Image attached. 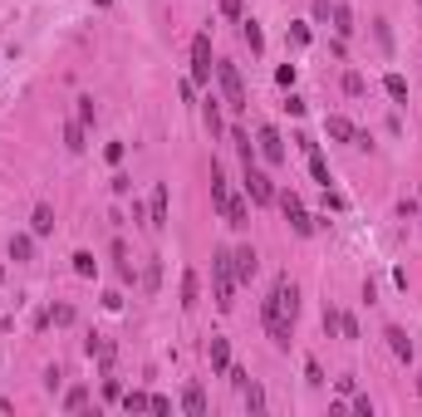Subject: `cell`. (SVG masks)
Returning a JSON list of instances; mask_svg holds the SVG:
<instances>
[{"instance_id": "cell-1", "label": "cell", "mask_w": 422, "mask_h": 417, "mask_svg": "<svg viewBox=\"0 0 422 417\" xmlns=\"http://www.w3.org/2000/svg\"><path fill=\"white\" fill-rule=\"evenodd\" d=\"M295 319H300V290H295L290 275H280V280L270 285L266 304H260V324H266V334H270L275 349H290V339H295Z\"/></svg>"}, {"instance_id": "cell-2", "label": "cell", "mask_w": 422, "mask_h": 417, "mask_svg": "<svg viewBox=\"0 0 422 417\" xmlns=\"http://www.w3.org/2000/svg\"><path fill=\"white\" fill-rule=\"evenodd\" d=\"M211 285H217V309L221 315H231L236 309V260H231V250H217L211 255Z\"/></svg>"}, {"instance_id": "cell-3", "label": "cell", "mask_w": 422, "mask_h": 417, "mask_svg": "<svg viewBox=\"0 0 422 417\" xmlns=\"http://www.w3.org/2000/svg\"><path fill=\"white\" fill-rule=\"evenodd\" d=\"M275 201H280V212H285V221H290V231H295V236H314V216L304 212L300 192H275Z\"/></svg>"}, {"instance_id": "cell-4", "label": "cell", "mask_w": 422, "mask_h": 417, "mask_svg": "<svg viewBox=\"0 0 422 417\" xmlns=\"http://www.w3.org/2000/svg\"><path fill=\"white\" fill-rule=\"evenodd\" d=\"M217 84H221V93H226V109H246V84H241V69L231 64V59H217Z\"/></svg>"}, {"instance_id": "cell-5", "label": "cell", "mask_w": 422, "mask_h": 417, "mask_svg": "<svg viewBox=\"0 0 422 417\" xmlns=\"http://www.w3.org/2000/svg\"><path fill=\"white\" fill-rule=\"evenodd\" d=\"M211 74H217V64H211V35L201 30L192 39V84H211Z\"/></svg>"}, {"instance_id": "cell-6", "label": "cell", "mask_w": 422, "mask_h": 417, "mask_svg": "<svg viewBox=\"0 0 422 417\" xmlns=\"http://www.w3.org/2000/svg\"><path fill=\"white\" fill-rule=\"evenodd\" d=\"M246 196H250L255 206H270V201H275V182H270L266 172L255 167V158L246 163Z\"/></svg>"}, {"instance_id": "cell-7", "label": "cell", "mask_w": 422, "mask_h": 417, "mask_svg": "<svg viewBox=\"0 0 422 417\" xmlns=\"http://www.w3.org/2000/svg\"><path fill=\"white\" fill-rule=\"evenodd\" d=\"M255 152H260V158H266L270 167H280V163H285V138H280L270 123H260V133H255Z\"/></svg>"}, {"instance_id": "cell-8", "label": "cell", "mask_w": 422, "mask_h": 417, "mask_svg": "<svg viewBox=\"0 0 422 417\" xmlns=\"http://www.w3.org/2000/svg\"><path fill=\"white\" fill-rule=\"evenodd\" d=\"M147 226L152 231H167V187L163 182H157L152 196H147Z\"/></svg>"}, {"instance_id": "cell-9", "label": "cell", "mask_w": 422, "mask_h": 417, "mask_svg": "<svg viewBox=\"0 0 422 417\" xmlns=\"http://www.w3.org/2000/svg\"><path fill=\"white\" fill-rule=\"evenodd\" d=\"M206 358H211V373H226V369H231V344H226L221 334H211V344H206Z\"/></svg>"}, {"instance_id": "cell-10", "label": "cell", "mask_w": 422, "mask_h": 417, "mask_svg": "<svg viewBox=\"0 0 422 417\" xmlns=\"http://www.w3.org/2000/svg\"><path fill=\"white\" fill-rule=\"evenodd\" d=\"M231 260H236V280H255V270H260V255H255V245L231 250Z\"/></svg>"}, {"instance_id": "cell-11", "label": "cell", "mask_w": 422, "mask_h": 417, "mask_svg": "<svg viewBox=\"0 0 422 417\" xmlns=\"http://www.w3.org/2000/svg\"><path fill=\"white\" fill-rule=\"evenodd\" d=\"M383 339H388V349L403 358V363H412V339H407V329H398V324H388L383 329Z\"/></svg>"}, {"instance_id": "cell-12", "label": "cell", "mask_w": 422, "mask_h": 417, "mask_svg": "<svg viewBox=\"0 0 422 417\" xmlns=\"http://www.w3.org/2000/svg\"><path fill=\"white\" fill-rule=\"evenodd\" d=\"M221 216H226V226H250V206H246V196H231L226 206H221Z\"/></svg>"}, {"instance_id": "cell-13", "label": "cell", "mask_w": 422, "mask_h": 417, "mask_svg": "<svg viewBox=\"0 0 422 417\" xmlns=\"http://www.w3.org/2000/svg\"><path fill=\"white\" fill-rule=\"evenodd\" d=\"M324 133H329L334 142H358V128H354L349 118H339V113H334V118H324Z\"/></svg>"}, {"instance_id": "cell-14", "label": "cell", "mask_w": 422, "mask_h": 417, "mask_svg": "<svg viewBox=\"0 0 422 417\" xmlns=\"http://www.w3.org/2000/svg\"><path fill=\"white\" fill-rule=\"evenodd\" d=\"M241 39L250 44V55H260V49H266V30H260V20L241 15Z\"/></svg>"}, {"instance_id": "cell-15", "label": "cell", "mask_w": 422, "mask_h": 417, "mask_svg": "<svg viewBox=\"0 0 422 417\" xmlns=\"http://www.w3.org/2000/svg\"><path fill=\"white\" fill-rule=\"evenodd\" d=\"M196 299H201V275L182 270V309H196Z\"/></svg>"}, {"instance_id": "cell-16", "label": "cell", "mask_w": 422, "mask_h": 417, "mask_svg": "<svg viewBox=\"0 0 422 417\" xmlns=\"http://www.w3.org/2000/svg\"><path fill=\"white\" fill-rule=\"evenodd\" d=\"M226 201H231V192H226V172H221L217 163H211V206H217V212H221Z\"/></svg>"}, {"instance_id": "cell-17", "label": "cell", "mask_w": 422, "mask_h": 417, "mask_svg": "<svg viewBox=\"0 0 422 417\" xmlns=\"http://www.w3.org/2000/svg\"><path fill=\"white\" fill-rule=\"evenodd\" d=\"M30 231H35V236H49V231H55V206H35Z\"/></svg>"}, {"instance_id": "cell-18", "label": "cell", "mask_w": 422, "mask_h": 417, "mask_svg": "<svg viewBox=\"0 0 422 417\" xmlns=\"http://www.w3.org/2000/svg\"><path fill=\"white\" fill-rule=\"evenodd\" d=\"M30 255H35V231L30 236H10V260H15V266H25Z\"/></svg>"}, {"instance_id": "cell-19", "label": "cell", "mask_w": 422, "mask_h": 417, "mask_svg": "<svg viewBox=\"0 0 422 417\" xmlns=\"http://www.w3.org/2000/svg\"><path fill=\"white\" fill-rule=\"evenodd\" d=\"M182 407H187L192 417H201V412H206V393H201V383H187V393H182Z\"/></svg>"}, {"instance_id": "cell-20", "label": "cell", "mask_w": 422, "mask_h": 417, "mask_svg": "<svg viewBox=\"0 0 422 417\" xmlns=\"http://www.w3.org/2000/svg\"><path fill=\"white\" fill-rule=\"evenodd\" d=\"M201 118H206L211 138H217V133H221V98H211V93H206V103H201Z\"/></svg>"}, {"instance_id": "cell-21", "label": "cell", "mask_w": 422, "mask_h": 417, "mask_svg": "<svg viewBox=\"0 0 422 417\" xmlns=\"http://www.w3.org/2000/svg\"><path fill=\"white\" fill-rule=\"evenodd\" d=\"M84 353H89V358H98V363H103V369H109V363H113V344H103L98 334H93V339L84 344Z\"/></svg>"}, {"instance_id": "cell-22", "label": "cell", "mask_w": 422, "mask_h": 417, "mask_svg": "<svg viewBox=\"0 0 422 417\" xmlns=\"http://www.w3.org/2000/svg\"><path fill=\"white\" fill-rule=\"evenodd\" d=\"M334 35H339V39L354 35V10H349V6H334Z\"/></svg>"}, {"instance_id": "cell-23", "label": "cell", "mask_w": 422, "mask_h": 417, "mask_svg": "<svg viewBox=\"0 0 422 417\" xmlns=\"http://www.w3.org/2000/svg\"><path fill=\"white\" fill-rule=\"evenodd\" d=\"M383 93H388L393 103H403V98H407V79H403V74H383Z\"/></svg>"}, {"instance_id": "cell-24", "label": "cell", "mask_w": 422, "mask_h": 417, "mask_svg": "<svg viewBox=\"0 0 422 417\" xmlns=\"http://www.w3.org/2000/svg\"><path fill=\"white\" fill-rule=\"evenodd\" d=\"M64 147H69V152H84V147H89V142H84V123H79V118H74V123H64Z\"/></svg>"}, {"instance_id": "cell-25", "label": "cell", "mask_w": 422, "mask_h": 417, "mask_svg": "<svg viewBox=\"0 0 422 417\" xmlns=\"http://www.w3.org/2000/svg\"><path fill=\"white\" fill-rule=\"evenodd\" d=\"M74 275H84V280H93V275H98V260H93L89 250H74Z\"/></svg>"}, {"instance_id": "cell-26", "label": "cell", "mask_w": 422, "mask_h": 417, "mask_svg": "<svg viewBox=\"0 0 422 417\" xmlns=\"http://www.w3.org/2000/svg\"><path fill=\"white\" fill-rule=\"evenodd\" d=\"M84 407H89V388L79 383V388H69V393H64V412H84Z\"/></svg>"}, {"instance_id": "cell-27", "label": "cell", "mask_w": 422, "mask_h": 417, "mask_svg": "<svg viewBox=\"0 0 422 417\" xmlns=\"http://www.w3.org/2000/svg\"><path fill=\"white\" fill-rule=\"evenodd\" d=\"M157 285H163V260H157V255H152V260H147V275H143V290L152 295Z\"/></svg>"}, {"instance_id": "cell-28", "label": "cell", "mask_w": 422, "mask_h": 417, "mask_svg": "<svg viewBox=\"0 0 422 417\" xmlns=\"http://www.w3.org/2000/svg\"><path fill=\"white\" fill-rule=\"evenodd\" d=\"M304 383H309V388H324V369H320V358H304Z\"/></svg>"}, {"instance_id": "cell-29", "label": "cell", "mask_w": 422, "mask_h": 417, "mask_svg": "<svg viewBox=\"0 0 422 417\" xmlns=\"http://www.w3.org/2000/svg\"><path fill=\"white\" fill-rule=\"evenodd\" d=\"M246 407H250V412L266 407V388H260V383H246Z\"/></svg>"}, {"instance_id": "cell-30", "label": "cell", "mask_w": 422, "mask_h": 417, "mask_svg": "<svg viewBox=\"0 0 422 417\" xmlns=\"http://www.w3.org/2000/svg\"><path fill=\"white\" fill-rule=\"evenodd\" d=\"M123 407L128 412H143V407H152V398L147 393H123Z\"/></svg>"}, {"instance_id": "cell-31", "label": "cell", "mask_w": 422, "mask_h": 417, "mask_svg": "<svg viewBox=\"0 0 422 417\" xmlns=\"http://www.w3.org/2000/svg\"><path fill=\"white\" fill-rule=\"evenodd\" d=\"M93 118H98V109H93V98H89V93H84V98H79V123H84V128H89V123H93Z\"/></svg>"}, {"instance_id": "cell-32", "label": "cell", "mask_w": 422, "mask_h": 417, "mask_svg": "<svg viewBox=\"0 0 422 417\" xmlns=\"http://www.w3.org/2000/svg\"><path fill=\"white\" fill-rule=\"evenodd\" d=\"M49 324H74V309L69 304H55V309H49Z\"/></svg>"}, {"instance_id": "cell-33", "label": "cell", "mask_w": 422, "mask_h": 417, "mask_svg": "<svg viewBox=\"0 0 422 417\" xmlns=\"http://www.w3.org/2000/svg\"><path fill=\"white\" fill-rule=\"evenodd\" d=\"M339 334H344V339H358V319H354V315H339Z\"/></svg>"}, {"instance_id": "cell-34", "label": "cell", "mask_w": 422, "mask_h": 417, "mask_svg": "<svg viewBox=\"0 0 422 417\" xmlns=\"http://www.w3.org/2000/svg\"><path fill=\"white\" fill-rule=\"evenodd\" d=\"M275 84L290 89V84H295V64H280V69H275Z\"/></svg>"}, {"instance_id": "cell-35", "label": "cell", "mask_w": 422, "mask_h": 417, "mask_svg": "<svg viewBox=\"0 0 422 417\" xmlns=\"http://www.w3.org/2000/svg\"><path fill=\"white\" fill-rule=\"evenodd\" d=\"M344 93H363V74L349 69V74H344Z\"/></svg>"}, {"instance_id": "cell-36", "label": "cell", "mask_w": 422, "mask_h": 417, "mask_svg": "<svg viewBox=\"0 0 422 417\" xmlns=\"http://www.w3.org/2000/svg\"><path fill=\"white\" fill-rule=\"evenodd\" d=\"M314 20H334V6H329V0H314Z\"/></svg>"}, {"instance_id": "cell-37", "label": "cell", "mask_w": 422, "mask_h": 417, "mask_svg": "<svg viewBox=\"0 0 422 417\" xmlns=\"http://www.w3.org/2000/svg\"><path fill=\"white\" fill-rule=\"evenodd\" d=\"M226 378H231L241 393H246V383H250V373H246V369H226Z\"/></svg>"}, {"instance_id": "cell-38", "label": "cell", "mask_w": 422, "mask_h": 417, "mask_svg": "<svg viewBox=\"0 0 422 417\" xmlns=\"http://www.w3.org/2000/svg\"><path fill=\"white\" fill-rule=\"evenodd\" d=\"M103 158H109V163L118 167V163H123V142H109V147H103Z\"/></svg>"}, {"instance_id": "cell-39", "label": "cell", "mask_w": 422, "mask_h": 417, "mask_svg": "<svg viewBox=\"0 0 422 417\" xmlns=\"http://www.w3.org/2000/svg\"><path fill=\"white\" fill-rule=\"evenodd\" d=\"M290 39L295 44H309V25H290Z\"/></svg>"}, {"instance_id": "cell-40", "label": "cell", "mask_w": 422, "mask_h": 417, "mask_svg": "<svg viewBox=\"0 0 422 417\" xmlns=\"http://www.w3.org/2000/svg\"><path fill=\"white\" fill-rule=\"evenodd\" d=\"M221 15H231V20H241V0H221Z\"/></svg>"}, {"instance_id": "cell-41", "label": "cell", "mask_w": 422, "mask_h": 417, "mask_svg": "<svg viewBox=\"0 0 422 417\" xmlns=\"http://www.w3.org/2000/svg\"><path fill=\"white\" fill-rule=\"evenodd\" d=\"M417 388H422V383H417Z\"/></svg>"}]
</instances>
